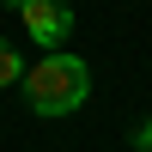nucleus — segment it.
Returning a JSON list of instances; mask_svg holds the SVG:
<instances>
[{
  "mask_svg": "<svg viewBox=\"0 0 152 152\" xmlns=\"http://www.w3.org/2000/svg\"><path fill=\"white\" fill-rule=\"evenodd\" d=\"M18 85H24V104L37 116H73L85 104V91H91V67L79 55H67V49H49L37 67H24Z\"/></svg>",
  "mask_w": 152,
  "mask_h": 152,
  "instance_id": "obj_1",
  "label": "nucleus"
},
{
  "mask_svg": "<svg viewBox=\"0 0 152 152\" xmlns=\"http://www.w3.org/2000/svg\"><path fill=\"white\" fill-rule=\"evenodd\" d=\"M18 6V18H24V31H31V43L43 49H67V31H73V6L67 0H12Z\"/></svg>",
  "mask_w": 152,
  "mask_h": 152,
  "instance_id": "obj_2",
  "label": "nucleus"
},
{
  "mask_svg": "<svg viewBox=\"0 0 152 152\" xmlns=\"http://www.w3.org/2000/svg\"><path fill=\"white\" fill-rule=\"evenodd\" d=\"M134 146H140V152H152V122H140V134H134Z\"/></svg>",
  "mask_w": 152,
  "mask_h": 152,
  "instance_id": "obj_4",
  "label": "nucleus"
},
{
  "mask_svg": "<svg viewBox=\"0 0 152 152\" xmlns=\"http://www.w3.org/2000/svg\"><path fill=\"white\" fill-rule=\"evenodd\" d=\"M18 79H24V61H18V49L0 37V85H18Z\"/></svg>",
  "mask_w": 152,
  "mask_h": 152,
  "instance_id": "obj_3",
  "label": "nucleus"
}]
</instances>
